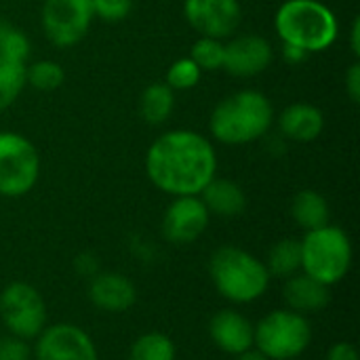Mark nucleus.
I'll return each instance as SVG.
<instances>
[{"label":"nucleus","mask_w":360,"mask_h":360,"mask_svg":"<svg viewBox=\"0 0 360 360\" xmlns=\"http://www.w3.org/2000/svg\"><path fill=\"white\" fill-rule=\"evenodd\" d=\"M148 179L165 194L198 196L217 173V154L213 143L186 129L158 135L146 154Z\"/></svg>","instance_id":"f257e3e1"},{"label":"nucleus","mask_w":360,"mask_h":360,"mask_svg":"<svg viewBox=\"0 0 360 360\" xmlns=\"http://www.w3.org/2000/svg\"><path fill=\"white\" fill-rule=\"evenodd\" d=\"M274 122L270 99L253 89L236 91L221 99L209 118L211 135L228 146H245L262 139Z\"/></svg>","instance_id":"f03ea898"},{"label":"nucleus","mask_w":360,"mask_h":360,"mask_svg":"<svg viewBox=\"0 0 360 360\" xmlns=\"http://www.w3.org/2000/svg\"><path fill=\"white\" fill-rule=\"evenodd\" d=\"M209 276L215 291L232 304H253L266 295L270 287V272L253 253L226 245L209 259Z\"/></svg>","instance_id":"7ed1b4c3"},{"label":"nucleus","mask_w":360,"mask_h":360,"mask_svg":"<svg viewBox=\"0 0 360 360\" xmlns=\"http://www.w3.org/2000/svg\"><path fill=\"white\" fill-rule=\"evenodd\" d=\"M276 34L283 44L306 53L327 51L338 38V19L331 8L319 0H287L274 17Z\"/></svg>","instance_id":"20e7f679"},{"label":"nucleus","mask_w":360,"mask_h":360,"mask_svg":"<svg viewBox=\"0 0 360 360\" xmlns=\"http://www.w3.org/2000/svg\"><path fill=\"white\" fill-rule=\"evenodd\" d=\"M302 245V270L310 278L333 287L342 283L352 268V240L338 226H323L308 230L300 240Z\"/></svg>","instance_id":"39448f33"},{"label":"nucleus","mask_w":360,"mask_h":360,"mask_svg":"<svg viewBox=\"0 0 360 360\" xmlns=\"http://www.w3.org/2000/svg\"><path fill=\"white\" fill-rule=\"evenodd\" d=\"M312 342L308 316L293 310H272L253 327V348L268 360L300 359Z\"/></svg>","instance_id":"423d86ee"},{"label":"nucleus","mask_w":360,"mask_h":360,"mask_svg":"<svg viewBox=\"0 0 360 360\" xmlns=\"http://www.w3.org/2000/svg\"><path fill=\"white\" fill-rule=\"evenodd\" d=\"M40 177V154L19 133H0V196L19 198L34 190Z\"/></svg>","instance_id":"0eeeda50"},{"label":"nucleus","mask_w":360,"mask_h":360,"mask_svg":"<svg viewBox=\"0 0 360 360\" xmlns=\"http://www.w3.org/2000/svg\"><path fill=\"white\" fill-rule=\"evenodd\" d=\"M0 321L6 331L21 340H36L46 327V304L40 291L15 281L0 291Z\"/></svg>","instance_id":"6e6552de"},{"label":"nucleus","mask_w":360,"mask_h":360,"mask_svg":"<svg viewBox=\"0 0 360 360\" xmlns=\"http://www.w3.org/2000/svg\"><path fill=\"white\" fill-rule=\"evenodd\" d=\"M95 19L93 0H44L40 21L46 38L55 46L78 44Z\"/></svg>","instance_id":"1a4fd4ad"},{"label":"nucleus","mask_w":360,"mask_h":360,"mask_svg":"<svg viewBox=\"0 0 360 360\" xmlns=\"http://www.w3.org/2000/svg\"><path fill=\"white\" fill-rule=\"evenodd\" d=\"M36 360H99L91 335L72 323H55L40 331L32 348Z\"/></svg>","instance_id":"9d476101"},{"label":"nucleus","mask_w":360,"mask_h":360,"mask_svg":"<svg viewBox=\"0 0 360 360\" xmlns=\"http://www.w3.org/2000/svg\"><path fill=\"white\" fill-rule=\"evenodd\" d=\"M184 15L200 36L224 40L236 34L243 6L238 0H186Z\"/></svg>","instance_id":"9b49d317"},{"label":"nucleus","mask_w":360,"mask_h":360,"mask_svg":"<svg viewBox=\"0 0 360 360\" xmlns=\"http://www.w3.org/2000/svg\"><path fill=\"white\" fill-rule=\"evenodd\" d=\"M209 219L200 196H175L162 217V236L171 245H190L205 234Z\"/></svg>","instance_id":"f8f14e48"},{"label":"nucleus","mask_w":360,"mask_h":360,"mask_svg":"<svg viewBox=\"0 0 360 360\" xmlns=\"http://www.w3.org/2000/svg\"><path fill=\"white\" fill-rule=\"evenodd\" d=\"M272 44L264 36L240 34L226 42L221 70L238 78H251L262 74L272 63Z\"/></svg>","instance_id":"ddd939ff"},{"label":"nucleus","mask_w":360,"mask_h":360,"mask_svg":"<svg viewBox=\"0 0 360 360\" xmlns=\"http://www.w3.org/2000/svg\"><path fill=\"white\" fill-rule=\"evenodd\" d=\"M89 281V300L103 312L120 314L131 310L137 302V289L133 281L120 272H97Z\"/></svg>","instance_id":"4468645a"},{"label":"nucleus","mask_w":360,"mask_h":360,"mask_svg":"<svg viewBox=\"0 0 360 360\" xmlns=\"http://www.w3.org/2000/svg\"><path fill=\"white\" fill-rule=\"evenodd\" d=\"M209 338L217 350L236 356L253 348V325L236 310H219L209 321Z\"/></svg>","instance_id":"2eb2a0df"},{"label":"nucleus","mask_w":360,"mask_h":360,"mask_svg":"<svg viewBox=\"0 0 360 360\" xmlns=\"http://www.w3.org/2000/svg\"><path fill=\"white\" fill-rule=\"evenodd\" d=\"M331 287L310 278L308 274H293L287 278L285 287H283V297L289 306V310L297 312V314H316L321 310H325L331 302Z\"/></svg>","instance_id":"dca6fc26"},{"label":"nucleus","mask_w":360,"mask_h":360,"mask_svg":"<svg viewBox=\"0 0 360 360\" xmlns=\"http://www.w3.org/2000/svg\"><path fill=\"white\" fill-rule=\"evenodd\" d=\"M278 129H281L283 137H287L291 141L308 143V141H314L323 133L325 116L312 103H304V101L291 103L281 112Z\"/></svg>","instance_id":"f3484780"},{"label":"nucleus","mask_w":360,"mask_h":360,"mask_svg":"<svg viewBox=\"0 0 360 360\" xmlns=\"http://www.w3.org/2000/svg\"><path fill=\"white\" fill-rule=\"evenodd\" d=\"M198 196L205 202L207 211L219 217H236L247 207V196L243 188L232 179L213 177Z\"/></svg>","instance_id":"a211bd4d"},{"label":"nucleus","mask_w":360,"mask_h":360,"mask_svg":"<svg viewBox=\"0 0 360 360\" xmlns=\"http://www.w3.org/2000/svg\"><path fill=\"white\" fill-rule=\"evenodd\" d=\"M291 215L300 228L316 230L329 224V205L323 194L316 190H302L291 202Z\"/></svg>","instance_id":"6ab92c4d"},{"label":"nucleus","mask_w":360,"mask_h":360,"mask_svg":"<svg viewBox=\"0 0 360 360\" xmlns=\"http://www.w3.org/2000/svg\"><path fill=\"white\" fill-rule=\"evenodd\" d=\"M175 108V91L165 82H152L139 97V112L148 124H162L169 120Z\"/></svg>","instance_id":"aec40b11"},{"label":"nucleus","mask_w":360,"mask_h":360,"mask_svg":"<svg viewBox=\"0 0 360 360\" xmlns=\"http://www.w3.org/2000/svg\"><path fill=\"white\" fill-rule=\"evenodd\" d=\"M266 268H268L270 276L289 278V276L297 274L302 270V245H300V240H295V238L278 240L268 253Z\"/></svg>","instance_id":"412c9836"},{"label":"nucleus","mask_w":360,"mask_h":360,"mask_svg":"<svg viewBox=\"0 0 360 360\" xmlns=\"http://www.w3.org/2000/svg\"><path fill=\"white\" fill-rule=\"evenodd\" d=\"M177 359V348L173 340L165 333L150 331L139 335L131 350H129V360H175Z\"/></svg>","instance_id":"4be33fe9"},{"label":"nucleus","mask_w":360,"mask_h":360,"mask_svg":"<svg viewBox=\"0 0 360 360\" xmlns=\"http://www.w3.org/2000/svg\"><path fill=\"white\" fill-rule=\"evenodd\" d=\"M25 86V61L0 55V112L13 105Z\"/></svg>","instance_id":"5701e85b"},{"label":"nucleus","mask_w":360,"mask_h":360,"mask_svg":"<svg viewBox=\"0 0 360 360\" xmlns=\"http://www.w3.org/2000/svg\"><path fill=\"white\" fill-rule=\"evenodd\" d=\"M65 72L57 61L42 59L32 65H25V84L36 91H55L63 84Z\"/></svg>","instance_id":"b1692460"},{"label":"nucleus","mask_w":360,"mask_h":360,"mask_svg":"<svg viewBox=\"0 0 360 360\" xmlns=\"http://www.w3.org/2000/svg\"><path fill=\"white\" fill-rule=\"evenodd\" d=\"M224 40L219 38H209V36H200L194 44H192V53L190 59L207 72H217L224 68Z\"/></svg>","instance_id":"393cba45"},{"label":"nucleus","mask_w":360,"mask_h":360,"mask_svg":"<svg viewBox=\"0 0 360 360\" xmlns=\"http://www.w3.org/2000/svg\"><path fill=\"white\" fill-rule=\"evenodd\" d=\"M0 55L25 61L30 55V40L27 36L15 27L13 23L0 19Z\"/></svg>","instance_id":"a878e982"},{"label":"nucleus","mask_w":360,"mask_h":360,"mask_svg":"<svg viewBox=\"0 0 360 360\" xmlns=\"http://www.w3.org/2000/svg\"><path fill=\"white\" fill-rule=\"evenodd\" d=\"M200 76H202V70L190 57H181L171 63L165 84L173 91H188L198 84Z\"/></svg>","instance_id":"bb28decb"},{"label":"nucleus","mask_w":360,"mask_h":360,"mask_svg":"<svg viewBox=\"0 0 360 360\" xmlns=\"http://www.w3.org/2000/svg\"><path fill=\"white\" fill-rule=\"evenodd\" d=\"M133 0H93L95 17H101L103 21H122L131 13Z\"/></svg>","instance_id":"cd10ccee"},{"label":"nucleus","mask_w":360,"mask_h":360,"mask_svg":"<svg viewBox=\"0 0 360 360\" xmlns=\"http://www.w3.org/2000/svg\"><path fill=\"white\" fill-rule=\"evenodd\" d=\"M32 359V346L15 335H2L0 338V360H30Z\"/></svg>","instance_id":"c85d7f7f"},{"label":"nucleus","mask_w":360,"mask_h":360,"mask_svg":"<svg viewBox=\"0 0 360 360\" xmlns=\"http://www.w3.org/2000/svg\"><path fill=\"white\" fill-rule=\"evenodd\" d=\"M74 270L84 278H93L99 272V259L93 253H80L74 259Z\"/></svg>","instance_id":"c756f323"},{"label":"nucleus","mask_w":360,"mask_h":360,"mask_svg":"<svg viewBox=\"0 0 360 360\" xmlns=\"http://www.w3.org/2000/svg\"><path fill=\"white\" fill-rule=\"evenodd\" d=\"M327 360H360L359 350L350 342H338L329 348Z\"/></svg>","instance_id":"7c9ffc66"},{"label":"nucleus","mask_w":360,"mask_h":360,"mask_svg":"<svg viewBox=\"0 0 360 360\" xmlns=\"http://www.w3.org/2000/svg\"><path fill=\"white\" fill-rule=\"evenodd\" d=\"M346 91L352 103L360 101V63L354 61L346 72Z\"/></svg>","instance_id":"2f4dec72"},{"label":"nucleus","mask_w":360,"mask_h":360,"mask_svg":"<svg viewBox=\"0 0 360 360\" xmlns=\"http://www.w3.org/2000/svg\"><path fill=\"white\" fill-rule=\"evenodd\" d=\"M283 55H285V59L289 61V63H300V61H304L306 59V51H302V49H297V46H291V44H283Z\"/></svg>","instance_id":"473e14b6"},{"label":"nucleus","mask_w":360,"mask_h":360,"mask_svg":"<svg viewBox=\"0 0 360 360\" xmlns=\"http://www.w3.org/2000/svg\"><path fill=\"white\" fill-rule=\"evenodd\" d=\"M350 46H352V53L359 57L360 55V19H354V23H352V30H350Z\"/></svg>","instance_id":"72a5a7b5"},{"label":"nucleus","mask_w":360,"mask_h":360,"mask_svg":"<svg viewBox=\"0 0 360 360\" xmlns=\"http://www.w3.org/2000/svg\"><path fill=\"white\" fill-rule=\"evenodd\" d=\"M234 360H268L259 350H255V348H249V350H245V352H240V354H236Z\"/></svg>","instance_id":"f704fd0d"}]
</instances>
